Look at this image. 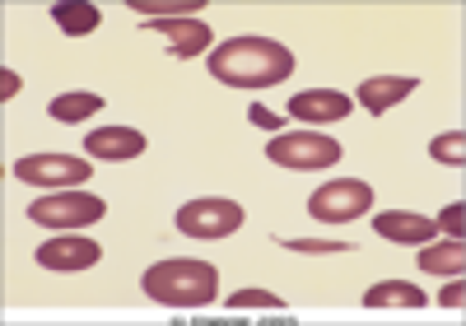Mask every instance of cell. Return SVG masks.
<instances>
[{
  "label": "cell",
  "mask_w": 466,
  "mask_h": 326,
  "mask_svg": "<svg viewBox=\"0 0 466 326\" xmlns=\"http://www.w3.org/2000/svg\"><path fill=\"white\" fill-rule=\"evenodd\" d=\"M280 248L289 252H308V257H322V252H350L355 242H318V238H280Z\"/></svg>",
  "instance_id": "ffe728a7"
},
{
  "label": "cell",
  "mask_w": 466,
  "mask_h": 326,
  "mask_svg": "<svg viewBox=\"0 0 466 326\" xmlns=\"http://www.w3.org/2000/svg\"><path fill=\"white\" fill-rule=\"evenodd\" d=\"M10 173L28 187H80L89 182L94 163L75 158V154H24L10 163Z\"/></svg>",
  "instance_id": "8992f818"
},
{
  "label": "cell",
  "mask_w": 466,
  "mask_h": 326,
  "mask_svg": "<svg viewBox=\"0 0 466 326\" xmlns=\"http://www.w3.org/2000/svg\"><path fill=\"white\" fill-rule=\"evenodd\" d=\"M145 294L164 308H206L219 299V270L210 261L168 257L145 270Z\"/></svg>",
  "instance_id": "7a4b0ae2"
},
{
  "label": "cell",
  "mask_w": 466,
  "mask_h": 326,
  "mask_svg": "<svg viewBox=\"0 0 466 326\" xmlns=\"http://www.w3.org/2000/svg\"><path fill=\"white\" fill-rule=\"evenodd\" d=\"M369 206H373V187L369 182H327V187H318L313 196H308V215L313 219H322V224H345V219H360V215H369Z\"/></svg>",
  "instance_id": "52a82bcc"
},
{
  "label": "cell",
  "mask_w": 466,
  "mask_h": 326,
  "mask_svg": "<svg viewBox=\"0 0 466 326\" xmlns=\"http://www.w3.org/2000/svg\"><path fill=\"white\" fill-rule=\"evenodd\" d=\"M103 215H107V200H98L89 191H56V196H43L28 206V219L47 224V229H89Z\"/></svg>",
  "instance_id": "5b68a950"
},
{
  "label": "cell",
  "mask_w": 466,
  "mask_h": 326,
  "mask_svg": "<svg viewBox=\"0 0 466 326\" xmlns=\"http://www.w3.org/2000/svg\"><path fill=\"white\" fill-rule=\"evenodd\" d=\"M266 158L280 163V168H294V173H318V168L340 163V140H331L322 131H289L266 145Z\"/></svg>",
  "instance_id": "3957f363"
},
{
  "label": "cell",
  "mask_w": 466,
  "mask_h": 326,
  "mask_svg": "<svg viewBox=\"0 0 466 326\" xmlns=\"http://www.w3.org/2000/svg\"><path fill=\"white\" fill-rule=\"evenodd\" d=\"M238 224H243V206L238 200H224V196L187 200V206L177 210V233L182 238H201V242H219Z\"/></svg>",
  "instance_id": "277c9868"
},
{
  "label": "cell",
  "mask_w": 466,
  "mask_h": 326,
  "mask_svg": "<svg viewBox=\"0 0 466 326\" xmlns=\"http://www.w3.org/2000/svg\"><path fill=\"white\" fill-rule=\"evenodd\" d=\"M430 154H434L439 163H448V168H461V163H466V136H461V131H448V136H434V145H430Z\"/></svg>",
  "instance_id": "ac0fdd59"
},
{
  "label": "cell",
  "mask_w": 466,
  "mask_h": 326,
  "mask_svg": "<svg viewBox=\"0 0 466 326\" xmlns=\"http://www.w3.org/2000/svg\"><path fill=\"white\" fill-rule=\"evenodd\" d=\"M364 308H424V294L410 280H382L364 294Z\"/></svg>",
  "instance_id": "9a60e30c"
},
{
  "label": "cell",
  "mask_w": 466,
  "mask_h": 326,
  "mask_svg": "<svg viewBox=\"0 0 466 326\" xmlns=\"http://www.w3.org/2000/svg\"><path fill=\"white\" fill-rule=\"evenodd\" d=\"M434 224H439V233H448V238H461V224H466V210H461V200H452V206H443V215H439Z\"/></svg>",
  "instance_id": "603a6c76"
},
{
  "label": "cell",
  "mask_w": 466,
  "mask_h": 326,
  "mask_svg": "<svg viewBox=\"0 0 466 326\" xmlns=\"http://www.w3.org/2000/svg\"><path fill=\"white\" fill-rule=\"evenodd\" d=\"M145 33H159L177 61H191L210 47V24L206 19H145Z\"/></svg>",
  "instance_id": "9c48e42d"
},
{
  "label": "cell",
  "mask_w": 466,
  "mask_h": 326,
  "mask_svg": "<svg viewBox=\"0 0 466 326\" xmlns=\"http://www.w3.org/2000/svg\"><path fill=\"white\" fill-rule=\"evenodd\" d=\"M420 270L424 275H461L466 270V242L461 238H443V242H434V248H424L420 252Z\"/></svg>",
  "instance_id": "5bb4252c"
},
{
  "label": "cell",
  "mask_w": 466,
  "mask_h": 326,
  "mask_svg": "<svg viewBox=\"0 0 466 326\" xmlns=\"http://www.w3.org/2000/svg\"><path fill=\"white\" fill-rule=\"evenodd\" d=\"M103 257V248L94 238H80V233H66V238H47L43 248H37V266H47V270H89L94 261Z\"/></svg>",
  "instance_id": "ba28073f"
},
{
  "label": "cell",
  "mask_w": 466,
  "mask_h": 326,
  "mask_svg": "<svg viewBox=\"0 0 466 326\" xmlns=\"http://www.w3.org/2000/svg\"><path fill=\"white\" fill-rule=\"evenodd\" d=\"M85 149L94 158H140L145 154V136L136 127H103V131H89L85 136Z\"/></svg>",
  "instance_id": "4fadbf2b"
},
{
  "label": "cell",
  "mask_w": 466,
  "mask_h": 326,
  "mask_svg": "<svg viewBox=\"0 0 466 326\" xmlns=\"http://www.w3.org/2000/svg\"><path fill=\"white\" fill-rule=\"evenodd\" d=\"M439 303H443V308H461V303H466V284H461V275L443 284V294H439Z\"/></svg>",
  "instance_id": "cb8c5ba5"
},
{
  "label": "cell",
  "mask_w": 466,
  "mask_h": 326,
  "mask_svg": "<svg viewBox=\"0 0 466 326\" xmlns=\"http://www.w3.org/2000/svg\"><path fill=\"white\" fill-rule=\"evenodd\" d=\"M373 233L378 238H392V242H406V248H420V242L439 238V224L424 219V215H410V210H382L373 219Z\"/></svg>",
  "instance_id": "8fae6325"
},
{
  "label": "cell",
  "mask_w": 466,
  "mask_h": 326,
  "mask_svg": "<svg viewBox=\"0 0 466 326\" xmlns=\"http://www.w3.org/2000/svg\"><path fill=\"white\" fill-rule=\"evenodd\" d=\"M420 89V79H410V75H373V79H364L360 85V103L373 112V117H382L387 107H397L401 98H410Z\"/></svg>",
  "instance_id": "7c38bea8"
},
{
  "label": "cell",
  "mask_w": 466,
  "mask_h": 326,
  "mask_svg": "<svg viewBox=\"0 0 466 326\" xmlns=\"http://www.w3.org/2000/svg\"><path fill=\"white\" fill-rule=\"evenodd\" d=\"M131 10L140 15H197L201 0H177V5H154V0H131Z\"/></svg>",
  "instance_id": "44dd1931"
},
{
  "label": "cell",
  "mask_w": 466,
  "mask_h": 326,
  "mask_svg": "<svg viewBox=\"0 0 466 326\" xmlns=\"http://www.w3.org/2000/svg\"><path fill=\"white\" fill-rule=\"evenodd\" d=\"M98 107H103V98H98V94H85V89H75V94H56L47 112H52L56 121H85V117H94Z\"/></svg>",
  "instance_id": "e0dca14e"
},
{
  "label": "cell",
  "mask_w": 466,
  "mask_h": 326,
  "mask_svg": "<svg viewBox=\"0 0 466 326\" xmlns=\"http://www.w3.org/2000/svg\"><path fill=\"white\" fill-rule=\"evenodd\" d=\"M15 94H19V75H15V70H0V98L10 103Z\"/></svg>",
  "instance_id": "d4e9b609"
},
{
  "label": "cell",
  "mask_w": 466,
  "mask_h": 326,
  "mask_svg": "<svg viewBox=\"0 0 466 326\" xmlns=\"http://www.w3.org/2000/svg\"><path fill=\"white\" fill-rule=\"evenodd\" d=\"M243 308H270V312H285V299L266 294V290H243L228 299V312H243Z\"/></svg>",
  "instance_id": "d6986e66"
},
{
  "label": "cell",
  "mask_w": 466,
  "mask_h": 326,
  "mask_svg": "<svg viewBox=\"0 0 466 326\" xmlns=\"http://www.w3.org/2000/svg\"><path fill=\"white\" fill-rule=\"evenodd\" d=\"M210 75L233 89H270L294 75V52L276 37H228L210 52Z\"/></svg>",
  "instance_id": "6da1fadb"
},
{
  "label": "cell",
  "mask_w": 466,
  "mask_h": 326,
  "mask_svg": "<svg viewBox=\"0 0 466 326\" xmlns=\"http://www.w3.org/2000/svg\"><path fill=\"white\" fill-rule=\"evenodd\" d=\"M52 19H56V28L61 33H70V37H85V33H94L98 28V5H89V0H56L52 5Z\"/></svg>",
  "instance_id": "2e32d148"
},
{
  "label": "cell",
  "mask_w": 466,
  "mask_h": 326,
  "mask_svg": "<svg viewBox=\"0 0 466 326\" xmlns=\"http://www.w3.org/2000/svg\"><path fill=\"white\" fill-rule=\"evenodd\" d=\"M248 121H252V127H261V131H270V136L285 127V117H280V112H270L266 103H252V107H248Z\"/></svg>",
  "instance_id": "7402d4cb"
},
{
  "label": "cell",
  "mask_w": 466,
  "mask_h": 326,
  "mask_svg": "<svg viewBox=\"0 0 466 326\" xmlns=\"http://www.w3.org/2000/svg\"><path fill=\"white\" fill-rule=\"evenodd\" d=\"M350 107H355V103H350L345 94H336V89H308V94L289 98V117L308 121V127H331V121H345Z\"/></svg>",
  "instance_id": "30bf717a"
}]
</instances>
